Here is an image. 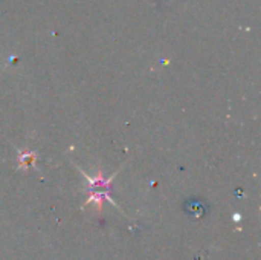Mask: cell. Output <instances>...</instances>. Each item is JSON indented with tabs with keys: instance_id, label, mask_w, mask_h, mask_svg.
<instances>
[{
	"instance_id": "1",
	"label": "cell",
	"mask_w": 261,
	"mask_h": 260,
	"mask_svg": "<svg viewBox=\"0 0 261 260\" xmlns=\"http://www.w3.org/2000/svg\"><path fill=\"white\" fill-rule=\"evenodd\" d=\"M84 176L87 178L89 181V188H90V198H89V202H96L98 208L101 207V202L104 199L110 201L112 205H116L115 201L110 198V182L115 176H112L110 179H104L102 175L99 173L96 178H90L87 176V173H84Z\"/></svg>"
},
{
	"instance_id": "2",
	"label": "cell",
	"mask_w": 261,
	"mask_h": 260,
	"mask_svg": "<svg viewBox=\"0 0 261 260\" xmlns=\"http://www.w3.org/2000/svg\"><path fill=\"white\" fill-rule=\"evenodd\" d=\"M188 211H190L194 218H200V216H202V213H203V210H202V204H199V202L191 204V205H190V208H188Z\"/></svg>"
},
{
	"instance_id": "3",
	"label": "cell",
	"mask_w": 261,
	"mask_h": 260,
	"mask_svg": "<svg viewBox=\"0 0 261 260\" xmlns=\"http://www.w3.org/2000/svg\"><path fill=\"white\" fill-rule=\"evenodd\" d=\"M34 159H35V153H24V155H21V158H20V166H28V164H34Z\"/></svg>"
}]
</instances>
